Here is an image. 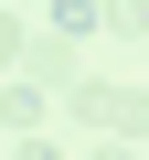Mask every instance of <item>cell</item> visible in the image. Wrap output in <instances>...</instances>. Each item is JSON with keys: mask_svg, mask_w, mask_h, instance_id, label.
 Here are the masks:
<instances>
[{"mask_svg": "<svg viewBox=\"0 0 149 160\" xmlns=\"http://www.w3.org/2000/svg\"><path fill=\"white\" fill-rule=\"evenodd\" d=\"M0 128H43V86L32 75H0Z\"/></svg>", "mask_w": 149, "mask_h": 160, "instance_id": "1", "label": "cell"}, {"mask_svg": "<svg viewBox=\"0 0 149 160\" xmlns=\"http://www.w3.org/2000/svg\"><path fill=\"white\" fill-rule=\"evenodd\" d=\"M43 22H53V43H85L107 11H96V0H43Z\"/></svg>", "mask_w": 149, "mask_h": 160, "instance_id": "2", "label": "cell"}, {"mask_svg": "<svg viewBox=\"0 0 149 160\" xmlns=\"http://www.w3.org/2000/svg\"><path fill=\"white\" fill-rule=\"evenodd\" d=\"M22 53H32V32H22V11H0V75H11Z\"/></svg>", "mask_w": 149, "mask_h": 160, "instance_id": "3", "label": "cell"}, {"mask_svg": "<svg viewBox=\"0 0 149 160\" xmlns=\"http://www.w3.org/2000/svg\"><path fill=\"white\" fill-rule=\"evenodd\" d=\"M107 22L117 32H149V0H107Z\"/></svg>", "mask_w": 149, "mask_h": 160, "instance_id": "4", "label": "cell"}, {"mask_svg": "<svg viewBox=\"0 0 149 160\" xmlns=\"http://www.w3.org/2000/svg\"><path fill=\"white\" fill-rule=\"evenodd\" d=\"M11 160H64V149H53V139H11Z\"/></svg>", "mask_w": 149, "mask_h": 160, "instance_id": "5", "label": "cell"}, {"mask_svg": "<svg viewBox=\"0 0 149 160\" xmlns=\"http://www.w3.org/2000/svg\"><path fill=\"white\" fill-rule=\"evenodd\" d=\"M96 160H128V139H107V149H96Z\"/></svg>", "mask_w": 149, "mask_h": 160, "instance_id": "6", "label": "cell"}, {"mask_svg": "<svg viewBox=\"0 0 149 160\" xmlns=\"http://www.w3.org/2000/svg\"><path fill=\"white\" fill-rule=\"evenodd\" d=\"M11 11H22V0H11Z\"/></svg>", "mask_w": 149, "mask_h": 160, "instance_id": "7", "label": "cell"}]
</instances>
